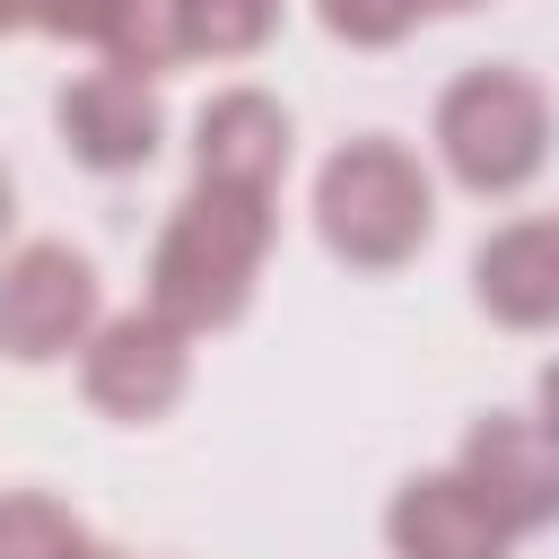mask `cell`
Instances as JSON below:
<instances>
[{
  "instance_id": "cell-1",
  "label": "cell",
  "mask_w": 559,
  "mask_h": 559,
  "mask_svg": "<svg viewBox=\"0 0 559 559\" xmlns=\"http://www.w3.org/2000/svg\"><path fill=\"white\" fill-rule=\"evenodd\" d=\"M271 201L280 192H245V183H210L192 175V192L175 201V218L157 227V253H148V306L175 323V332H227L245 306H253V280L271 262Z\"/></svg>"
},
{
  "instance_id": "cell-2",
  "label": "cell",
  "mask_w": 559,
  "mask_h": 559,
  "mask_svg": "<svg viewBox=\"0 0 559 559\" xmlns=\"http://www.w3.org/2000/svg\"><path fill=\"white\" fill-rule=\"evenodd\" d=\"M314 236L349 271H402L437 236V183H428V166L402 140H384V131L341 140L323 157V175H314Z\"/></svg>"
},
{
  "instance_id": "cell-3",
  "label": "cell",
  "mask_w": 559,
  "mask_h": 559,
  "mask_svg": "<svg viewBox=\"0 0 559 559\" xmlns=\"http://www.w3.org/2000/svg\"><path fill=\"white\" fill-rule=\"evenodd\" d=\"M437 157L463 192L507 201L550 166V96L515 61H480L437 96Z\"/></svg>"
},
{
  "instance_id": "cell-4",
  "label": "cell",
  "mask_w": 559,
  "mask_h": 559,
  "mask_svg": "<svg viewBox=\"0 0 559 559\" xmlns=\"http://www.w3.org/2000/svg\"><path fill=\"white\" fill-rule=\"evenodd\" d=\"M96 323H105V288H96V262L79 245H52L44 236V245H17L0 262V358L52 367Z\"/></svg>"
},
{
  "instance_id": "cell-5",
  "label": "cell",
  "mask_w": 559,
  "mask_h": 559,
  "mask_svg": "<svg viewBox=\"0 0 559 559\" xmlns=\"http://www.w3.org/2000/svg\"><path fill=\"white\" fill-rule=\"evenodd\" d=\"M79 393H87L105 419H122V428L166 419V411L192 393V332H175L157 306L105 314V323L79 341Z\"/></svg>"
},
{
  "instance_id": "cell-6",
  "label": "cell",
  "mask_w": 559,
  "mask_h": 559,
  "mask_svg": "<svg viewBox=\"0 0 559 559\" xmlns=\"http://www.w3.org/2000/svg\"><path fill=\"white\" fill-rule=\"evenodd\" d=\"M454 472L472 480V498H480L515 542L559 524V437H542V419H515V411L472 419Z\"/></svg>"
},
{
  "instance_id": "cell-7",
  "label": "cell",
  "mask_w": 559,
  "mask_h": 559,
  "mask_svg": "<svg viewBox=\"0 0 559 559\" xmlns=\"http://www.w3.org/2000/svg\"><path fill=\"white\" fill-rule=\"evenodd\" d=\"M52 114H61L70 157L96 166V175H131V166H148L157 140H166V105H157V87H148L140 70H87V79L61 87Z\"/></svg>"
},
{
  "instance_id": "cell-8",
  "label": "cell",
  "mask_w": 559,
  "mask_h": 559,
  "mask_svg": "<svg viewBox=\"0 0 559 559\" xmlns=\"http://www.w3.org/2000/svg\"><path fill=\"white\" fill-rule=\"evenodd\" d=\"M384 542H393V559H507L515 550V533L472 498L463 472L402 480L393 507H384Z\"/></svg>"
},
{
  "instance_id": "cell-9",
  "label": "cell",
  "mask_w": 559,
  "mask_h": 559,
  "mask_svg": "<svg viewBox=\"0 0 559 559\" xmlns=\"http://www.w3.org/2000/svg\"><path fill=\"white\" fill-rule=\"evenodd\" d=\"M192 175L245 183V192H280V175H288V114H280V96L218 87L192 114Z\"/></svg>"
},
{
  "instance_id": "cell-10",
  "label": "cell",
  "mask_w": 559,
  "mask_h": 559,
  "mask_svg": "<svg viewBox=\"0 0 559 559\" xmlns=\"http://www.w3.org/2000/svg\"><path fill=\"white\" fill-rule=\"evenodd\" d=\"M472 297L507 332H559V218H515L472 253Z\"/></svg>"
},
{
  "instance_id": "cell-11",
  "label": "cell",
  "mask_w": 559,
  "mask_h": 559,
  "mask_svg": "<svg viewBox=\"0 0 559 559\" xmlns=\"http://www.w3.org/2000/svg\"><path fill=\"white\" fill-rule=\"evenodd\" d=\"M26 26L52 44H87V52H105V70H140V79L183 61L166 0H26Z\"/></svg>"
},
{
  "instance_id": "cell-12",
  "label": "cell",
  "mask_w": 559,
  "mask_h": 559,
  "mask_svg": "<svg viewBox=\"0 0 559 559\" xmlns=\"http://www.w3.org/2000/svg\"><path fill=\"white\" fill-rule=\"evenodd\" d=\"M166 26H175V52L245 61L280 35V0H166Z\"/></svg>"
},
{
  "instance_id": "cell-13",
  "label": "cell",
  "mask_w": 559,
  "mask_h": 559,
  "mask_svg": "<svg viewBox=\"0 0 559 559\" xmlns=\"http://www.w3.org/2000/svg\"><path fill=\"white\" fill-rule=\"evenodd\" d=\"M87 524L44 489H0V559H79Z\"/></svg>"
},
{
  "instance_id": "cell-14",
  "label": "cell",
  "mask_w": 559,
  "mask_h": 559,
  "mask_svg": "<svg viewBox=\"0 0 559 559\" xmlns=\"http://www.w3.org/2000/svg\"><path fill=\"white\" fill-rule=\"evenodd\" d=\"M314 17H323L341 44L384 52V44H402V35L419 26V0H314Z\"/></svg>"
},
{
  "instance_id": "cell-15",
  "label": "cell",
  "mask_w": 559,
  "mask_h": 559,
  "mask_svg": "<svg viewBox=\"0 0 559 559\" xmlns=\"http://www.w3.org/2000/svg\"><path fill=\"white\" fill-rule=\"evenodd\" d=\"M533 419H542V437H559V358H550L542 384H533Z\"/></svg>"
},
{
  "instance_id": "cell-16",
  "label": "cell",
  "mask_w": 559,
  "mask_h": 559,
  "mask_svg": "<svg viewBox=\"0 0 559 559\" xmlns=\"http://www.w3.org/2000/svg\"><path fill=\"white\" fill-rule=\"evenodd\" d=\"M463 9H480V0H419V17H463Z\"/></svg>"
},
{
  "instance_id": "cell-17",
  "label": "cell",
  "mask_w": 559,
  "mask_h": 559,
  "mask_svg": "<svg viewBox=\"0 0 559 559\" xmlns=\"http://www.w3.org/2000/svg\"><path fill=\"white\" fill-rule=\"evenodd\" d=\"M26 26V0H0V35H17Z\"/></svg>"
},
{
  "instance_id": "cell-18",
  "label": "cell",
  "mask_w": 559,
  "mask_h": 559,
  "mask_svg": "<svg viewBox=\"0 0 559 559\" xmlns=\"http://www.w3.org/2000/svg\"><path fill=\"white\" fill-rule=\"evenodd\" d=\"M9 218H17V192H9V175H0V236H9Z\"/></svg>"
},
{
  "instance_id": "cell-19",
  "label": "cell",
  "mask_w": 559,
  "mask_h": 559,
  "mask_svg": "<svg viewBox=\"0 0 559 559\" xmlns=\"http://www.w3.org/2000/svg\"><path fill=\"white\" fill-rule=\"evenodd\" d=\"M79 559H131V550H105V542H87V550H79Z\"/></svg>"
}]
</instances>
